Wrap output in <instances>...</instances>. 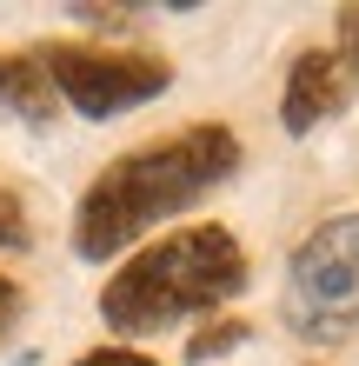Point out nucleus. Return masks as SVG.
I'll list each match as a JSON object with an SVG mask.
<instances>
[{"label":"nucleus","instance_id":"3","mask_svg":"<svg viewBox=\"0 0 359 366\" xmlns=\"http://www.w3.org/2000/svg\"><path fill=\"white\" fill-rule=\"evenodd\" d=\"M286 327L313 347L359 333V213L313 227L286 267Z\"/></svg>","mask_w":359,"mask_h":366},{"label":"nucleus","instance_id":"6","mask_svg":"<svg viewBox=\"0 0 359 366\" xmlns=\"http://www.w3.org/2000/svg\"><path fill=\"white\" fill-rule=\"evenodd\" d=\"M54 107H60V94H54V80H47L34 47L27 54H0V114L40 127V120H54Z\"/></svg>","mask_w":359,"mask_h":366},{"label":"nucleus","instance_id":"10","mask_svg":"<svg viewBox=\"0 0 359 366\" xmlns=\"http://www.w3.org/2000/svg\"><path fill=\"white\" fill-rule=\"evenodd\" d=\"M340 67H346V80H359V7L340 14Z\"/></svg>","mask_w":359,"mask_h":366},{"label":"nucleus","instance_id":"2","mask_svg":"<svg viewBox=\"0 0 359 366\" xmlns=\"http://www.w3.org/2000/svg\"><path fill=\"white\" fill-rule=\"evenodd\" d=\"M246 247L220 220H193L166 240L140 247L133 260H120V273L100 287V320L120 340L166 333L180 320H200L246 293Z\"/></svg>","mask_w":359,"mask_h":366},{"label":"nucleus","instance_id":"11","mask_svg":"<svg viewBox=\"0 0 359 366\" xmlns=\"http://www.w3.org/2000/svg\"><path fill=\"white\" fill-rule=\"evenodd\" d=\"M74 366H160V360H146L140 347H93V353H80Z\"/></svg>","mask_w":359,"mask_h":366},{"label":"nucleus","instance_id":"9","mask_svg":"<svg viewBox=\"0 0 359 366\" xmlns=\"http://www.w3.org/2000/svg\"><path fill=\"white\" fill-rule=\"evenodd\" d=\"M20 313H27V293H20L14 280L0 273V347H7V340H14V327H20Z\"/></svg>","mask_w":359,"mask_h":366},{"label":"nucleus","instance_id":"4","mask_svg":"<svg viewBox=\"0 0 359 366\" xmlns=\"http://www.w3.org/2000/svg\"><path fill=\"white\" fill-rule=\"evenodd\" d=\"M40 67H47L60 107H74L80 120H120L133 107L160 100L173 87V67L160 54L140 47H93V40H40Z\"/></svg>","mask_w":359,"mask_h":366},{"label":"nucleus","instance_id":"7","mask_svg":"<svg viewBox=\"0 0 359 366\" xmlns=\"http://www.w3.org/2000/svg\"><path fill=\"white\" fill-rule=\"evenodd\" d=\"M233 347H246V320L240 313H213L193 340H186V366H213V360H226Z\"/></svg>","mask_w":359,"mask_h":366},{"label":"nucleus","instance_id":"1","mask_svg":"<svg viewBox=\"0 0 359 366\" xmlns=\"http://www.w3.org/2000/svg\"><path fill=\"white\" fill-rule=\"evenodd\" d=\"M233 167H240V140L220 120L180 127V134H160L133 154H120L113 167H100V180L74 207V253L80 260H120L146 227L173 220L180 207H193L220 180H233Z\"/></svg>","mask_w":359,"mask_h":366},{"label":"nucleus","instance_id":"5","mask_svg":"<svg viewBox=\"0 0 359 366\" xmlns=\"http://www.w3.org/2000/svg\"><path fill=\"white\" fill-rule=\"evenodd\" d=\"M340 107H346V67H340V54H333V47H306V54L286 67L280 127H286L293 140H306L313 127H326Z\"/></svg>","mask_w":359,"mask_h":366},{"label":"nucleus","instance_id":"8","mask_svg":"<svg viewBox=\"0 0 359 366\" xmlns=\"http://www.w3.org/2000/svg\"><path fill=\"white\" fill-rule=\"evenodd\" d=\"M34 247V227H27V207H20L14 187H0V253H20Z\"/></svg>","mask_w":359,"mask_h":366}]
</instances>
